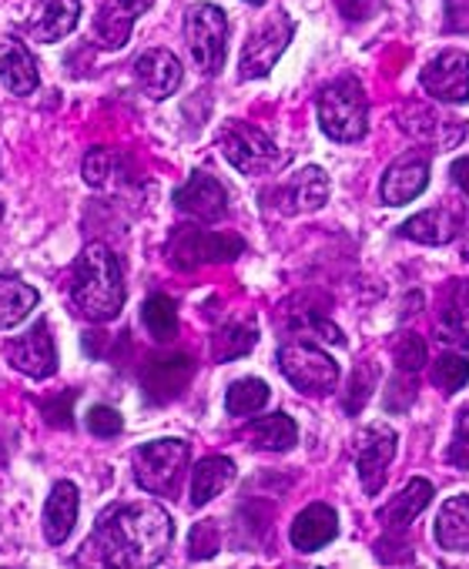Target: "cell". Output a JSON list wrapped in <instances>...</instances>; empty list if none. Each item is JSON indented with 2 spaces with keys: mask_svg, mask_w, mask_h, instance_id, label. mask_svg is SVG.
Segmentation results:
<instances>
[{
  "mask_svg": "<svg viewBox=\"0 0 469 569\" xmlns=\"http://www.w3.org/2000/svg\"><path fill=\"white\" fill-rule=\"evenodd\" d=\"M452 181H456L459 191L469 198V158H459V161L452 164Z\"/></svg>",
  "mask_w": 469,
  "mask_h": 569,
  "instance_id": "bcb514c9",
  "label": "cell"
},
{
  "mask_svg": "<svg viewBox=\"0 0 469 569\" xmlns=\"http://www.w3.org/2000/svg\"><path fill=\"white\" fill-rule=\"evenodd\" d=\"M134 78L141 84V91L151 98V101H164L178 91L181 84V64L171 51H144L138 61H134Z\"/></svg>",
  "mask_w": 469,
  "mask_h": 569,
  "instance_id": "ffe728a7",
  "label": "cell"
},
{
  "mask_svg": "<svg viewBox=\"0 0 469 569\" xmlns=\"http://www.w3.org/2000/svg\"><path fill=\"white\" fill-rule=\"evenodd\" d=\"M419 84L426 94H432L442 104H466L469 101V54H462V51L436 54L422 68Z\"/></svg>",
  "mask_w": 469,
  "mask_h": 569,
  "instance_id": "30bf717a",
  "label": "cell"
},
{
  "mask_svg": "<svg viewBox=\"0 0 469 569\" xmlns=\"http://www.w3.org/2000/svg\"><path fill=\"white\" fill-rule=\"evenodd\" d=\"M429 499H432V482L429 479H409L406 489L399 496H392L389 506L379 509V519L389 529H409V522L429 506Z\"/></svg>",
  "mask_w": 469,
  "mask_h": 569,
  "instance_id": "4316f807",
  "label": "cell"
},
{
  "mask_svg": "<svg viewBox=\"0 0 469 569\" xmlns=\"http://www.w3.org/2000/svg\"><path fill=\"white\" fill-rule=\"evenodd\" d=\"M426 184H429V158L409 151V154L396 158L386 168L379 191H382V201L386 204H396L399 208V204H409L412 198H419L426 191Z\"/></svg>",
  "mask_w": 469,
  "mask_h": 569,
  "instance_id": "2e32d148",
  "label": "cell"
},
{
  "mask_svg": "<svg viewBox=\"0 0 469 569\" xmlns=\"http://www.w3.org/2000/svg\"><path fill=\"white\" fill-rule=\"evenodd\" d=\"M234 479V462L228 456H208L191 472V506H208Z\"/></svg>",
  "mask_w": 469,
  "mask_h": 569,
  "instance_id": "f546056e",
  "label": "cell"
},
{
  "mask_svg": "<svg viewBox=\"0 0 469 569\" xmlns=\"http://www.w3.org/2000/svg\"><path fill=\"white\" fill-rule=\"evenodd\" d=\"M336 532H339V516H336V509L326 506V502H312V506H306V509L296 516V522H292V529H289V539H292V546H296L299 552H316V549L329 546V542L336 539Z\"/></svg>",
  "mask_w": 469,
  "mask_h": 569,
  "instance_id": "603a6c76",
  "label": "cell"
},
{
  "mask_svg": "<svg viewBox=\"0 0 469 569\" xmlns=\"http://www.w3.org/2000/svg\"><path fill=\"white\" fill-rule=\"evenodd\" d=\"M184 38L194 64L204 74H218L224 64V41H228V18L214 4H194L184 14Z\"/></svg>",
  "mask_w": 469,
  "mask_h": 569,
  "instance_id": "52a82bcc",
  "label": "cell"
},
{
  "mask_svg": "<svg viewBox=\"0 0 469 569\" xmlns=\"http://www.w3.org/2000/svg\"><path fill=\"white\" fill-rule=\"evenodd\" d=\"M436 542L449 552L469 549V496H449L436 516Z\"/></svg>",
  "mask_w": 469,
  "mask_h": 569,
  "instance_id": "83f0119b",
  "label": "cell"
},
{
  "mask_svg": "<svg viewBox=\"0 0 469 569\" xmlns=\"http://www.w3.org/2000/svg\"><path fill=\"white\" fill-rule=\"evenodd\" d=\"M439 342L469 349V281L456 278L439 299Z\"/></svg>",
  "mask_w": 469,
  "mask_h": 569,
  "instance_id": "44dd1931",
  "label": "cell"
},
{
  "mask_svg": "<svg viewBox=\"0 0 469 569\" xmlns=\"http://www.w3.org/2000/svg\"><path fill=\"white\" fill-rule=\"evenodd\" d=\"M174 208L194 221H218L228 211V191L224 184L208 174V171H194L178 191H174Z\"/></svg>",
  "mask_w": 469,
  "mask_h": 569,
  "instance_id": "5bb4252c",
  "label": "cell"
},
{
  "mask_svg": "<svg viewBox=\"0 0 469 569\" xmlns=\"http://www.w3.org/2000/svg\"><path fill=\"white\" fill-rule=\"evenodd\" d=\"M174 539V522L158 502H124L98 519L84 549L108 566H154Z\"/></svg>",
  "mask_w": 469,
  "mask_h": 569,
  "instance_id": "6da1fadb",
  "label": "cell"
},
{
  "mask_svg": "<svg viewBox=\"0 0 469 569\" xmlns=\"http://www.w3.org/2000/svg\"><path fill=\"white\" fill-rule=\"evenodd\" d=\"M118 164H121L118 151H111V148H94V151L84 158V181L94 184V188H104V184H111V178L118 174Z\"/></svg>",
  "mask_w": 469,
  "mask_h": 569,
  "instance_id": "d590c367",
  "label": "cell"
},
{
  "mask_svg": "<svg viewBox=\"0 0 469 569\" xmlns=\"http://www.w3.org/2000/svg\"><path fill=\"white\" fill-rule=\"evenodd\" d=\"M151 8V0H104L94 18V38L101 48L118 51L128 44L134 21Z\"/></svg>",
  "mask_w": 469,
  "mask_h": 569,
  "instance_id": "ac0fdd59",
  "label": "cell"
},
{
  "mask_svg": "<svg viewBox=\"0 0 469 569\" xmlns=\"http://www.w3.org/2000/svg\"><path fill=\"white\" fill-rule=\"evenodd\" d=\"M259 342V329L256 322H231L224 329L214 332L211 339V359L214 362H231V359H242L256 349Z\"/></svg>",
  "mask_w": 469,
  "mask_h": 569,
  "instance_id": "4dcf8cb0",
  "label": "cell"
},
{
  "mask_svg": "<svg viewBox=\"0 0 469 569\" xmlns=\"http://www.w3.org/2000/svg\"><path fill=\"white\" fill-rule=\"evenodd\" d=\"M218 148L224 161L242 174H266L282 161L276 141L249 121H228L218 134Z\"/></svg>",
  "mask_w": 469,
  "mask_h": 569,
  "instance_id": "5b68a950",
  "label": "cell"
},
{
  "mask_svg": "<svg viewBox=\"0 0 469 569\" xmlns=\"http://www.w3.org/2000/svg\"><path fill=\"white\" fill-rule=\"evenodd\" d=\"M376 379H379V369H376L372 362H362V366L352 372L349 389H346V402H342L349 416H359V412H362V406L369 402V396H372V389H376Z\"/></svg>",
  "mask_w": 469,
  "mask_h": 569,
  "instance_id": "836d02e7",
  "label": "cell"
},
{
  "mask_svg": "<svg viewBox=\"0 0 469 569\" xmlns=\"http://www.w3.org/2000/svg\"><path fill=\"white\" fill-rule=\"evenodd\" d=\"M396 429L376 422L366 429L362 436V449L356 456V472H359V482L366 489V496H379L386 479H389V466L396 459Z\"/></svg>",
  "mask_w": 469,
  "mask_h": 569,
  "instance_id": "8fae6325",
  "label": "cell"
},
{
  "mask_svg": "<svg viewBox=\"0 0 469 569\" xmlns=\"http://www.w3.org/2000/svg\"><path fill=\"white\" fill-rule=\"evenodd\" d=\"M0 218H4V204H0Z\"/></svg>",
  "mask_w": 469,
  "mask_h": 569,
  "instance_id": "c3c4849f",
  "label": "cell"
},
{
  "mask_svg": "<svg viewBox=\"0 0 469 569\" xmlns=\"http://www.w3.org/2000/svg\"><path fill=\"white\" fill-rule=\"evenodd\" d=\"M0 84H4L18 98L34 94L38 84H41L34 54L14 38H0Z\"/></svg>",
  "mask_w": 469,
  "mask_h": 569,
  "instance_id": "7402d4cb",
  "label": "cell"
},
{
  "mask_svg": "<svg viewBox=\"0 0 469 569\" xmlns=\"http://www.w3.org/2000/svg\"><path fill=\"white\" fill-rule=\"evenodd\" d=\"M218 546H221V536H218V522L214 519H204V522H198L194 529H191V559H208V556H214L218 552Z\"/></svg>",
  "mask_w": 469,
  "mask_h": 569,
  "instance_id": "f35d334b",
  "label": "cell"
},
{
  "mask_svg": "<svg viewBox=\"0 0 469 569\" xmlns=\"http://www.w3.org/2000/svg\"><path fill=\"white\" fill-rule=\"evenodd\" d=\"M71 299L78 312L91 322H111L124 309V274L114 251L101 241H91L78 261L71 278Z\"/></svg>",
  "mask_w": 469,
  "mask_h": 569,
  "instance_id": "7a4b0ae2",
  "label": "cell"
},
{
  "mask_svg": "<svg viewBox=\"0 0 469 569\" xmlns=\"http://www.w3.org/2000/svg\"><path fill=\"white\" fill-rule=\"evenodd\" d=\"M88 429H91L94 436H101V439H111V436H118V432L124 429V419H121V412L111 409V406H91V412H88Z\"/></svg>",
  "mask_w": 469,
  "mask_h": 569,
  "instance_id": "60d3db41",
  "label": "cell"
},
{
  "mask_svg": "<svg viewBox=\"0 0 469 569\" xmlns=\"http://www.w3.org/2000/svg\"><path fill=\"white\" fill-rule=\"evenodd\" d=\"M4 356L21 376H31V379H51L58 372V349H54V339H51V329L44 319L28 336L11 339L4 346Z\"/></svg>",
  "mask_w": 469,
  "mask_h": 569,
  "instance_id": "4fadbf2b",
  "label": "cell"
},
{
  "mask_svg": "<svg viewBox=\"0 0 469 569\" xmlns=\"http://www.w3.org/2000/svg\"><path fill=\"white\" fill-rule=\"evenodd\" d=\"M412 399H416V382L409 379V372H399V379L392 382V389H386V409L406 412Z\"/></svg>",
  "mask_w": 469,
  "mask_h": 569,
  "instance_id": "b9f144b4",
  "label": "cell"
},
{
  "mask_svg": "<svg viewBox=\"0 0 469 569\" xmlns=\"http://www.w3.org/2000/svg\"><path fill=\"white\" fill-rule=\"evenodd\" d=\"M382 4H386V0H339V11H342L349 21H366V18H372V14H379Z\"/></svg>",
  "mask_w": 469,
  "mask_h": 569,
  "instance_id": "ee69618b",
  "label": "cell"
},
{
  "mask_svg": "<svg viewBox=\"0 0 469 569\" xmlns=\"http://www.w3.org/2000/svg\"><path fill=\"white\" fill-rule=\"evenodd\" d=\"M269 198H272V204H276L279 214H309V211H319L329 201V174L322 168H316V164L299 168Z\"/></svg>",
  "mask_w": 469,
  "mask_h": 569,
  "instance_id": "7c38bea8",
  "label": "cell"
},
{
  "mask_svg": "<svg viewBox=\"0 0 469 569\" xmlns=\"http://www.w3.org/2000/svg\"><path fill=\"white\" fill-rule=\"evenodd\" d=\"M269 396L272 392L262 379H239L224 392V409H228V416H256L259 409L269 406Z\"/></svg>",
  "mask_w": 469,
  "mask_h": 569,
  "instance_id": "1f68e13d",
  "label": "cell"
},
{
  "mask_svg": "<svg viewBox=\"0 0 469 569\" xmlns=\"http://www.w3.org/2000/svg\"><path fill=\"white\" fill-rule=\"evenodd\" d=\"M38 302L41 296L28 281H21L18 274H0V332L21 326L38 309Z\"/></svg>",
  "mask_w": 469,
  "mask_h": 569,
  "instance_id": "484cf974",
  "label": "cell"
},
{
  "mask_svg": "<svg viewBox=\"0 0 469 569\" xmlns=\"http://www.w3.org/2000/svg\"><path fill=\"white\" fill-rule=\"evenodd\" d=\"M246 439L262 452H289L299 442V426L289 416L276 412V416H262V419L249 422Z\"/></svg>",
  "mask_w": 469,
  "mask_h": 569,
  "instance_id": "f1b7e54d",
  "label": "cell"
},
{
  "mask_svg": "<svg viewBox=\"0 0 469 569\" xmlns=\"http://www.w3.org/2000/svg\"><path fill=\"white\" fill-rule=\"evenodd\" d=\"M74 392H64V396H54V399H48L44 406H41V412H44V419L51 422V426H61V429H71V406H74Z\"/></svg>",
  "mask_w": 469,
  "mask_h": 569,
  "instance_id": "7bdbcfd3",
  "label": "cell"
},
{
  "mask_svg": "<svg viewBox=\"0 0 469 569\" xmlns=\"http://www.w3.org/2000/svg\"><path fill=\"white\" fill-rule=\"evenodd\" d=\"M402 238H412L419 244H449L459 234V218L449 208H426L419 214H412L402 228Z\"/></svg>",
  "mask_w": 469,
  "mask_h": 569,
  "instance_id": "d4e9b609",
  "label": "cell"
},
{
  "mask_svg": "<svg viewBox=\"0 0 469 569\" xmlns=\"http://www.w3.org/2000/svg\"><path fill=\"white\" fill-rule=\"evenodd\" d=\"M292 34H296V21H292L286 11H279V14H272L269 21H262V24L249 34V41H246L242 64H239L242 81L266 78V74L276 68V61L286 54Z\"/></svg>",
  "mask_w": 469,
  "mask_h": 569,
  "instance_id": "9c48e42d",
  "label": "cell"
},
{
  "mask_svg": "<svg viewBox=\"0 0 469 569\" xmlns=\"http://www.w3.org/2000/svg\"><path fill=\"white\" fill-rule=\"evenodd\" d=\"M78 506H81L78 486L68 482V479H61V482L51 489L48 502H44V536H48L51 546H61V542L71 536V529H74V522H78Z\"/></svg>",
  "mask_w": 469,
  "mask_h": 569,
  "instance_id": "cb8c5ba5",
  "label": "cell"
},
{
  "mask_svg": "<svg viewBox=\"0 0 469 569\" xmlns=\"http://www.w3.org/2000/svg\"><path fill=\"white\" fill-rule=\"evenodd\" d=\"M81 21V0H38L28 31L34 41L41 44H54L61 38H68Z\"/></svg>",
  "mask_w": 469,
  "mask_h": 569,
  "instance_id": "d6986e66",
  "label": "cell"
},
{
  "mask_svg": "<svg viewBox=\"0 0 469 569\" xmlns=\"http://www.w3.org/2000/svg\"><path fill=\"white\" fill-rule=\"evenodd\" d=\"M188 459H191V449L184 439H154V442H144L134 449L131 466H134V479L144 492L171 496V492H178Z\"/></svg>",
  "mask_w": 469,
  "mask_h": 569,
  "instance_id": "277c9868",
  "label": "cell"
},
{
  "mask_svg": "<svg viewBox=\"0 0 469 569\" xmlns=\"http://www.w3.org/2000/svg\"><path fill=\"white\" fill-rule=\"evenodd\" d=\"M141 322L154 342H171L178 336V309L168 296H151L141 306Z\"/></svg>",
  "mask_w": 469,
  "mask_h": 569,
  "instance_id": "d6a6232c",
  "label": "cell"
},
{
  "mask_svg": "<svg viewBox=\"0 0 469 569\" xmlns=\"http://www.w3.org/2000/svg\"><path fill=\"white\" fill-rule=\"evenodd\" d=\"M191 376H194V362L188 356H181V352L178 356H154L141 372V386H144V396L151 402H171L188 389Z\"/></svg>",
  "mask_w": 469,
  "mask_h": 569,
  "instance_id": "9a60e30c",
  "label": "cell"
},
{
  "mask_svg": "<svg viewBox=\"0 0 469 569\" xmlns=\"http://www.w3.org/2000/svg\"><path fill=\"white\" fill-rule=\"evenodd\" d=\"M446 28L469 31V0H446Z\"/></svg>",
  "mask_w": 469,
  "mask_h": 569,
  "instance_id": "f6af8a7d",
  "label": "cell"
},
{
  "mask_svg": "<svg viewBox=\"0 0 469 569\" xmlns=\"http://www.w3.org/2000/svg\"><path fill=\"white\" fill-rule=\"evenodd\" d=\"M392 356H396V366H399V372H409V376H416V372L426 366V342H422L416 332H402V336L396 339V349H392Z\"/></svg>",
  "mask_w": 469,
  "mask_h": 569,
  "instance_id": "8d00e7d4",
  "label": "cell"
},
{
  "mask_svg": "<svg viewBox=\"0 0 469 569\" xmlns=\"http://www.w3.org/2000/svg\"><path fill=\"white\" fill-rule=\"evenodd\" d=\"M319 124L332 141L352 144L369 128L366 91L356 78H342L319 94Z\"/></svg>",
  "mask_w": 469,
  "mask_h": 569,
  "instance_id": "3957f363",
  "label": "cell"
},
{
  "mask_svg": "<svg viewBox=\"0 0 469 569\" xmlns=\"http://www.w3.org/2000/svg\"><path fill=\"white\" fill-rule=\"evenodd\" d=\"M292 329L296 332H302L306 339H319V342H329V346H346V336L339 332V326H332L329 319H322V316H299V319H292Z\"/></svg>",
  "mask_w": 469,
  "mask_h": 569,
  "instance_id": "74e56055",
  "label": "cell"
},
{
  "mask_svg": "<svg viewBox=\"0 0 469 569\" xmlns=\"http://www.w3.org/2000/svg\"><path fill=\"white\" fill-rule=\"evenodd\" d=\"M399 124L409 138L416 141H429L439 148H452L462 138V121L459 118H446L429 104H406L399 111Z\"/></svg>",
  "mask_w": 469,
  "mask_h": 569,
  "instance_id": "e0dca14e",
  "label": "cell"
},
{
  "mask_svg": "<svg viewBox=\"0 0 469 569\" xmlns=\"http://www.w3.org/2000/svg\"><path fill=\"white\" fill-rule=\"evenodd\" d=\"M249 4H266V0H249Z\"/></svg>",
  "mask_w": 469,
  "mask_h": 569,
  "instance_id": "7dc6e473",
  "label": "cell"
},
{
  "mask_svg": "<svg viewBox=\"0 0 469 569\" xmlns=\"http://www.w3.org/2000/svg\"><path fill=\"white\" fill-rule=\"evenodd\" d=\"M446 459L459 469H469V409H462L456 416V429H452V442L446 449Z\"/></svg>",
  "mask_w": 469,
  "mask_h": 569,
  "instance_id": "ab89813d",
  "label": "cell"
},
{
  "mask_svg": "<svg viewBox=\"0 0 469 569\" xmlns=\"http://www.w3.org/2000/svg\"><path fill=\"white\" fill-rule=\"evenodd\" d=\"M432 382H436L446 396L459 392V389L469 382V362H466L462 356H439L436 366H432Z\"/></svg>",
  "mask_w": 469,
  "mask_h": 569,
  "instance_id": "e575fe53",
  "label": "cell"
},
{
  "mask_svg": "<svg viewBox=\"0 0 469 569\" xmlns=\"http://www.w3.org/2000/svg\"><path fill=\"white\" fill-rule=\"evenodd\" d=\"M279 369L299 392H312V396H326L339 382V362L319 346L302 339L286 342L279 349Z\"/></svg>",
  "mask_w": 469,
  "mask_h": 569,
  "instance_id": "8992f818",
  "label": "cell"
},
{
  "mask_svg": "<svg viewBox=\"0 0 469 569\" xmlns=\"http://www.w3.org/2000/svg\"><path fill=\"white\" fill-rule=\"evenodd\" d=\"M242 251H246V241L239 234H221V231H204V228H178L168 244V258L178 268L234 261Z\"/></svg>",
  "mask_w": 469,
  "mask_h": 569,
  "instance_id": "ba28073f",
  "label": "cell"
}]
</instances>
